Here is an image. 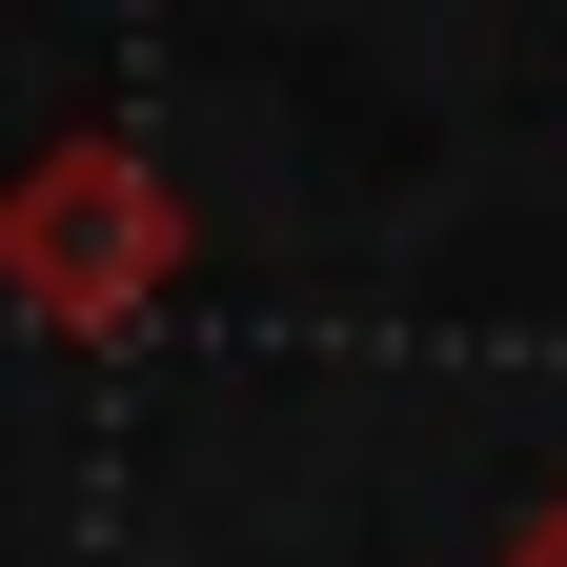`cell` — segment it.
Instances as JSON below:
<instances>
[{"mask_svg":"<svg viewBox=\"0 0 567 567\" xmlns=\"http://www.w3.org/2000/svg\"><path fill=\"white\" fill-rule=\"evenodd\" d=\"M0 284H21L41 324H122L142 284H163V183H142L122 142H61L41 183H0Z\"/></svg>","mask_w":567,"mask_h":567,"instance_id":"obj_1","label":"cell"},{"mask_svg":"<svg viewBox=\"0 0 567 567\" xmlns=\"http://www.w3.org/2000/svg\"><path fill=\"white\" fill-rule=\"evenodd\" d=\"M507 567H567V507H547V527H527V547H507Z\"/></svg>","mask_w":567,"mask_h":567,"instance_id":"obj_2","label":"cell"}]
</instances>
